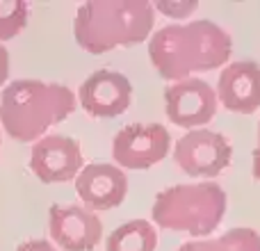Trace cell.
I'll list each match as a JSON object with an SVG mask.
<instances>
[{"label":"cell","instance_id":"cell-14","mask_svg":"<svg viewBox=\"0 0 260 251\" xmlns=\"http://www.w3.org/2000/svg\"><path fill=\"white\" fill-rule=\"evenodd\" d=\"M178 251H260V235L253 229H231L215 240L185 242Z\"/></svg>","mask_w":260,"mask_h":251},{"label":"cell","instance_id":"cell-1","mask_svg":"<svg viewBox=\"0 0 260 251\" xmlns=\"http://www.w3.org/2000/svg\"><path fill=\"white\" fill-rule=\"evenodd\" d=\"M233 53L231 35L212 21L165 25L148 41V57L165 80L178 82L197 71L219 69Z\"/></svg>","mask_w":260,"mask_h":251},{"label":"cell","instance_id":"cell-7","mask_svg":"<svg viewBox=\"0 0 260 251\" xmlns=\"http://www.w3.org/2000/svg\"><path fill=\"white\" fill-rule=\"evenodd\" d=\"M217 94L201 78H185L165 89V108L169 121L180 128L206 125L217 114Z\"/></svg>","mask_w":260,"mask_h":251},{"label":"cell","instance_id":"cell-17","mask_svg":"<svg viewBox=\"0 0 260 251\" xmlns=\"http://www.w3.org/2000/svg\"><path fill=\"white\" fill-rule=\"evenodd\" d=\"M16 251H57L48 240H27Z\"/></svg>","mask_w":260,"mask_h":251},{"label":"cell","instance_id":"cell-12","mask_svg":"<svg viewBox=\"0 0 260 251\" xmlns=\"http://www.w3.org/2000/svg\"><path fill=\"white\" fill-rule=\"evenodd\" d=\"M217 101L226 110L240 114H251L260 108V64L251 59L233 62L219 73Z\"/></svg>","mask_w":260,"mask_h":251},{"label":"cell","instance_id":"cell-11","mask_svg":"<svg viewBox=\"0 0 260 251\" xmlns=\"http://www.w3.org/2000/svg\"><path fill=\"white\" fill-rule=\"evenodd\" d=\"M76 192L87 210H110L123 203L128 194V178L117 165L91 162L76 176Z\"/></svg>","mask_w":260,"mask_h":251},{"label":"cell","instance_id":"cell-8","mask_svg":"<svg viewBox=\"0 0 260 251\" xmlns=\"http://www.w3.org/2000/svg\"><path fill=\"white\" fill-rule=\"evenodd\" d=\"M82 165L80 144L67 135H46L37 139L30 153V169L41 183L73 180Z\"/></svg>","mask_w":260,"mask_h":251},{"label":"cell","instance_id":"cell-19","mask_svg":"<svg viewBox=\"0 0 260 251\" xmlns=\"http://www.w3.org/2000/svg\"><path fill=\"white\" fill-rule=\"evenodd\" d=\"M253 178L260 180V123H258V144L253 148Z\"/></svg>","mask_w":260,"mask_h":251},{"label":"cell","instance_id":"cell-16","mask_svg":"<svg viewBox=\"0 0 260 251\" xmlns=\"http://www.w3.org/2000/svg\"><path fill=\"white\" fill-rule=\"evenodd\" d=\"M153 9L169 18H187L199 9L197 0H157Z\"/></svg>","mask_w":260,"mask_h":251},{"label":"cell","instance_id":"cell-6","mask_svg":"<svg viewBox=\"0 0 260 251\" xmlns=\"http://www.w3.org/2000/svg\"><path fill=\"white\" fill-rule=\"evenodd\" d=\"M171 135L162 123H128L114 135L112 158L126 169H148L167 158Z\"/></svg>","mask_w":260,"mask_h":251},{"label":"cell","instance_id":"cell-15","mask_svg":"<svg viewBox=\"0 0 260 251\" xmlns=\"http://www.w3.org/2000/svg\"><path fill=\"white\" fill-rule=\"evenodd\" d=\"M30 5L23 0H0V41L14 39L27 25Z\"/></svg>","mask_w":260,"mask_h":251},{"label":"cell","instance_id":"cell-4","mask_svg":"<svg viewBox=\"0 0 260 251\" xmlns=\"http://www.w3.org/2000/svg\"><path fill=\"white\" fill-rule=\"evenodd\" d=\"M226 203V192L217 183L171 185L155 197L151 215L160 229L203 238L221 224Z\"/></svg>","mask_w":260,"mask_h":251},{"label":"cell","instance_id":"cell-3","mask_svg":"<svg viewBox=\"0 0 260 251\" xmlns=\"http://www.w3.org/2000/svg\"><path fill=\"white\" fill-rule=\"evenodd\" d=\"M76 110V96L67 85L44 80H14L0 94V123L18 142H35L50 125Z\"/></svg>","mask_w":260,"mask_h":251},{"label":"cell","instance_id":"cell-2","mask_svg":"<svg viewBox=\"0 0 260 251\" xmlns=\"http://www.w3.org/2000/svg\"><path fill=\"white\" fill-rule=\"evenodd\" d=\"M153 23L155 9L148 0H89L78 7L73 35L82 50L101 55L117 46L142 44Z\"/></svg>","mask_w":260,"mask_h":251},{"label":"cell","instance_id":"cell-13","mask_svg":"<svg viewBox=\"0 0 260 251\" xmlns=\"http://www.w3.org/2000/svg\"><path fill=\"white\" fill-rule=\"evenodd\" d=\"M155 247L157 231L146 219H133L114 229L105 244L108 251H155Z\"/></svg>","mask_w":260,"mask_h":251},{"label":"cell","instance_id":"cell-9","mask_svg":"<svg viewBox=\"0 0 260 251\" xmlns=\"http://www.w3.org/2000/svg\"><path fill=\"white\" fill-rule=\"evenodd\" d=\"M130 99H133L130 80L112 69H99L80 85L82 110L91 117H119L128 110Z\"/></svg>","mask_w":260,"mask_h":251},{"label":"cell","instance_id":"cell-18","mask_svg":"<svg viewBox=\"0 0 260 251\" xmlns=\"http://www.w3.org/2000/svg\"><path fill=\"white\" fill-rule=\"evenodd\" d=\"M9 78V53L3 44H0V87L7 82Z\"/></svg>","mask_w":260,"mask_h":251},{"label":"cell","instance_id":"cell-5","mask_svg":"<svg viewBox=\"0 0 260 251\" xmlns=\"http://www.w3.org/2000/svg\"><path fill=\"white\" fill-rule=\"evenodd\" d=\"M233 148L221 133L210 128L187 130L174 146V160L185 174L215 178L231 165Z\"/></svg>","mask_w":260,"mask_h":251},{"label":"cell","instance_id":"cell-10","mask_svg":"<svg viewBox=\"0 0 260 251\" xmlns=\"http://www.w3.org/2000/svg\"><path fill=\"white\" fill-rule=\"evenodd\" d=\"M50 238L64 251H91L103 238L96 212L82 206H53L48 212Z\"/></svg>","mask_w":260,"mask_h":251}]
</instances>
